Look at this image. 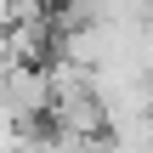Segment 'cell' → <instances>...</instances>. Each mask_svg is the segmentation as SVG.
<instances>
[{"mask_svg": "<svg viewBox=\"0 0 153 153\" xmlns=\"http://www.w3.org/2000/svg\"><path fill=\"white\" fill-rule=\"evenodd\" d=\"M153 0H68L62 6V28L68 23H148Z\"/></svg>", "mask_w": 153, "mask_h": 153, "instance_id": "6da1fadb", "label": "cell"}]
</instances>
